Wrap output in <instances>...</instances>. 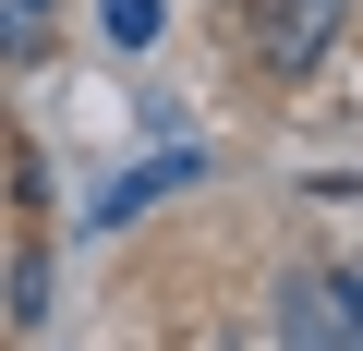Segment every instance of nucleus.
<instances>
[{"label":"nucleus","mask_w":363,"mask_h":351,"mask_svg":"<svg viewBox=\"0 0 363 351\" xmlns=\"http://www.w3.org/2000/svg\"><path fill=\"white\" fill-rule=\"evenodd\" d=\"M327 37H339V0H255V61L267 73H303Z\"/></svg>","instance_id":"2"},{"label":"nucleus","mask_w":363,"mask_h":351,"mask_svg":"<svg viewBox=\"0 0 363 351\" xmlns=\"http://www.w3.org/2000/svg\"><path fill=\"white\" fill-rule=\"evenodd\" d=\"M49 25V0H0V37H37Z\"/></svg>","instance_id":"5"},{"label":"nucleus","mask_w":363,"mask_h":351,"mask_svg":"<svg viewBox=\"0 0 363 351\" xmlns=\"http://www.w3.org/2000/svg\"><path fill=\"white\" fill-rule=\"evenodd\" d=\"M169 182H194V157H145V169H133V182H109V194H97V206H85V218H97V230H109V218H133V206H145V194H169Z\"/></svg>","instance_id":"3"},{"label":"nucleus","mask_w":363,"mask_h":351,"mask_svg":"<svg viewBox=\"0 0 363 351\" xmlns=\"http://www.w3.org/2000/svg\"><path fill=\"white\" fill-rule=\"evenodd\" d=\"M279 351H363V291L351 279H291L279 291Z\"/></svg>","instance_id":"1"},{"label":"nucleus","mask_w":363,"mask_h":351,"mask_svg":"<svg viewBox=\"0 0 363 351\" xmlns=\"http://www.w3.org/2000/svg\"><path fill=\"white\" fill-rule=\"evenodd\" d=\"M109 49H157V0H109Z\"/></svg>","instance_id":"4"}]
</instances>
